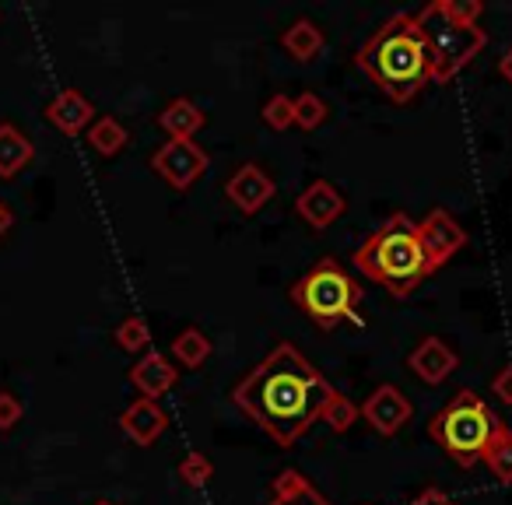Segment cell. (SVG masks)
Segmentation results:
<instances>
[{
	"instance_id": "6da1fadb",
	"label": "cell",
	"mask_w": 512,
	"mask_h": 505,
	"mask_svg": "<svg viewBox=\"0 0 512 505\" xmlns=\"http://www.w3.org/2000/svg\"><path fill=\"white\" fill-rule=\"evenodd\" d=\"M337 397L341 393L330 379L288 341L260 358L232 390V404L281 449H292L316 421H323Z\"/></svg>"
},
{
	"instance_id": "7a4b0ae2",
	"label": "cell",
	"mask_w": 512,
	"mask_h": 505,
	"mask_svg": "<svg viewBox=\"0 0 512 505\" xmlns=\"http://www.w3.org/2000/svg\"><path fill=\"white\" fill-rule=\"evenodd\" d=\"M355 64L362 74H369L386 99L397 106L411 102L421 88L432 81V64H428L425 39L418 32L414 15H393L383 22L355 53Z\"/></svg>"
},
{
	"instance_id": "3957f363",
	"label": "cell",
	"mask_w": 512,
	"mask_h": 505,
	"mask_svg": "<svg viewBox=\"0 0 512 505\" xmlns=\"http://www.w3.org/2000/svg\"><path fill=\"white\" fill-rule=\"evenodd\" d=\"M355 267L390 295L407 299L428 278L425 249L418 242V225L404 211L390 214L362 246L355 249Z\"/></svg>"
},
{
	"instance_id": "277c9868",
	"label": "cell",
	"mask_w": 512,
	"mask_h": 505,
	"mask_svg": "<svg viewBox=\"0 0 512 505\" xmlns=\"http://www.w3.org/2000/svg\"><path fill=\"white\" fill-rule=\"evenodd\" d=\"M288 295L320 330H334L341 323H362V316H358L362 285L330 257L313 264V271L302 274Z\"/></svg>"
},
{
	"instance_id": "5b68a950",
	"label": "cell",
	"mask_w": 512,
	"mask_h": 505,
	"mask_svg": "<svg viewBox=\"0 0 512 505\" xmlns=\"http://www.w3.org/2000/svg\"><path fill=\"white\" fill-rule=\"evenodd\" d=\"M414 18H418V32H421V39H425L428 64H432V85L453 81L456 74L474 57H481V50L488 46V32H484L481 25L456 22L442 0L425 4Z\"/></svg>"
},
{
	"instance_id": "8992f818",
	"label": "cell",
	"mask_w": 512,
	"mask_h": 505,
	"mask_svg": "<svg viewBox=\"0 0 512 505\" xmlns=\"http://www.w3.org/2000/svg\"><path fill=\"white\" fill-rule=\"evenodd\" d=\"M498 418L491 407L477 397L474 390H460L432 421H428V435L439 442V449L456 463V467H474L481 463L484 449L491 442Z\"/></svg>"
},
{
	"instance_id": "52a82bcc",
	"label": "cell",
	"mask_w": 512,
	"mask_h": 505,
	"mask_svg": "<svg viewBox=\"0 0 512 505\" xmlns=\"http://www.w3.org/2000/svg\"><path fill=\"white\" fill-rule=\"evenodd\" d=\"M414 225H418V242H421V249H425L428 271L432 274L439 271L442 264H449V260L467 246V228L449 211H442V207L428 211L425 218L414 221Z\"/></svg>"
},
{
	"instance_id": "ba28073f",
	"label": "cell",
	"mask_w": 512,
	"mask_h": 505,
	"mask_svg": "<svg viewBox=\"0 0 512 505\" xmlns=\"http://www.w3.org/2000/svg\"><path fill=\"white\" fill-rule=\"evenodd\" d=\"M211 158L197 141H165L162 148L151 155V169L172 186V190H190L200 176L207 172Z\"/></svg>"
},
{
	"instance_id": "9c48e42d",
	"label": "cell",
	"mask_w": 512,
	"mask_h": 505,
	"mask_svg": "<svg viewBox=\"0 0 512 505\" xmlns=\"http://www.w3.org/2000/svg\"><path fill=\"white\" fill-rule=\"evenodd\" d=\"M358 414H362V418L369 421V428H376L383 439H393V435L411 421L414 407H411V400L404 397L400 386L383 383L365 397V404L358 407Z\"/></svg>"
},
{
	"instance_id": "30bf717a",
	"label": "cell",
	"mask_w": 512,
	"mask_h": 505,
	"mask_svg": "<svg viewBox=\"0 0 512 505\" xmlns=\"http://www.w3.org/2000/svg\"><path fill=\"white\" fill-rule=\"evenodd\" d=\"M344 211H348V200H344L341 190H337L334 183H327V179L309 183L306 190L299 193V200H295V214H299L313 232H327Z\"/></svg>"
},
{
	"instance_id": "8fae6325",
	"label": "cell",
	"mask_w": 512,
	"mask_h": 505,
	"mask_svg": "<svg viewBox=\"0 0 512 505\" xmlns=\"http://www.w3.org/2000/svg\"><path fill=\"white\" fill-rule=\"evenodd\" d=\"M274 190H278V186H274V179L253 162L239 165V169H235L232 176H228V183H225V197L232 200L242 214L264 211V207L271 204Z\"/></svg>"
},
{
	"instance_id": "7c38bea8",
	"label": "cell",
	"mask_w": 512,
	"mask_h": 505,
	"mask_svg": "<svg viewBox=\"0 0 512 505\" xmlns=\"http://www.w3.org/2000/svg\"><path fill=\"white\" fill-rule=\"evenodd\" d=\"M116 425H120V432L127 435L130 442H137V446H155V442L162 439L165 428H169V414L162 411L158 400L137 397L134 404L123 407Z\"/></svg>"
},
{
	"instance_id": "4fadbf2b",
	"label": "cell",
	"mask_w": 512,
	"mask_h": 505,
	"mask_svg": "<svg viewBox=\"0 0 512 505\" xmlns=\"http://www.w3.org/2000/svg\"><path fill=\"white\" fill-rule=\"evenodd\" d=\"M456 365H460V358H456V351L449 348L442 337H425V341L407 355V369L428 386L446 383V379L453 376Z\"/></svg>"
},
{
	"instance_id": "5bb4252c",
	"label": "cell",
	"mask_w": 512,
	"mask_h": 505,
	"mask_svg": "<svg viewBox=\"0 0 512 505\" xmlns=\"http://www.w3.org/2000/svg\"><path fill=\"white\" fill-rule=\"evenodd\" d=\"M130 383H134V390L141 393V397L158 400L179 383V372L162 351H144L141 362L130 365Z\"/></svg>"
},
{
	"instance_id": "9a60e30c",
	"label": "cell",
	"mask_w": 512,
	"mask_h": 505,
	"mask_svg": "<svg viewBox=\"0 0 512 505\" xmlns=\"http://www.w3.org/2000/svg\"><path fill=\"white\" fill-rule=\"evenodd\" d=\"M46 120H50L60 134L74 137L95 123V106L78 92V88H64V92L46 106Z\"/></svg>"
},
{
	"instance_id": "2e32d148",
	"label": "cell",
	"mask_w": 512,
	"mask_h": 505,
	"mask_svg": "<svg viewBox=\"0 0 512 505\" xmlns=\"http://www.w3.org/2000/svg\"><path fill=\"white\" fill-rule=\"evenodd\" d=\"M267 505H330V498L309 481L302 470L285 467L271 484V502Z\"/></svg>"
},
{
	"instance_id": "e0dca14e",
	"label": "cell",
	"mask_w": 512,
	"mask_h": 505,
	"mask_svg": "<svg viewBox=\"0 0 512 505\" xmlns=\"http://www.w3.org/2000/svg\"><path fill=\"white\" fill-rule=\"evenodd\" d=\"M207 116L200 113L197 102L190 99H172L169 106L158 113V127L169 134V141H193L204 130Z\"/></svg>"
},
{
	"instance_id": "ac0fdd59",
	"label": "cell",
	"mask_w": 512,
	"mask_h": 505,
	"mask_svg": "<svg viewBox=\"0 0 512 505\" xmlns=\"http://www.w3.org/2000/svg\"><path fill=\"white\" fill-rule=\"evenodd\" d=\"M32 158H36V148L29 137L15 123H0V179H15Z\"/></svg>"
},
{
	"instance_id": "d6986e66",
	"label": "cell",
	"mask_w": 512,
	"mask_h": 505,
	"mask_svg": "<svg viewBox=\"0 0 512 505\" xmlns=\"http://www.w3.org/2000/svg\"><path fill=\"white\" fill-rule=\"evenodd\" d=\"M281 46H285V53L292 60L309 64V60H316L323 53V29L316 22H309V18H295L285 36H281Z\"/></svg>"
},
{
	"instance_id": "ffe728a7",
	"label": "cell",
	"mask_w": 512,
	"mask_h": 505,
	"mask_svg": "<svg viewBox=\"0 0 512 505\" xmlns=\"http://www.w3.org/2000/svg\"><path fill=\"white\" fill-rule=\"evenodd\" d=\"M481 460L488 463V470L495 474L498 484H512V428L509 425H502V421H498Z\"/></svg>"
},
{
	"instance_id": "44dd1931",
	"label": "cell",
	"mask_w": 512,
	"mask_h": 505,
	"mask_svg": "<svg viewBox=\"0 0 512 505\" xmlns=\"http://www.w3.org/2000/svg\"><path fill=\"white\" fill-rule=\"evenodd\" d=\"M88 144H92L102 158H113L130 144V134L116 116H95V123L88 127Z\"/></svg>"
},
{
	"instance_id": "7402d4cb",
	"label": "cell",
	"mask_w": 512,
	"mask_h": 505,
	"mask_svg": "<svg viewBox=\"0 0 512 505\" xmlns=\"http://www.w3.org/2000/svg\"><path fill=\"white\" fill-rule=\"evenodd\" d=\"M172 358L186 369H200V365L211 358V337L200 327H186L183 334L172 341Z\"/></svg>"
},
{
	"instance_id": "603a6c76",
	"label": "cell",
	"mask_w": 512,
	"mask_h": 505,
	"mask_svg": "<svg viewBox=\"0 0 512 505\" xmlns=\"http://www.w3.org/2000/svg\"><path fill=\"white\" fill-rule=\"evenodd\" d=\"M113 341L120 344L123 351L137 355V351H144L151 344V330H148V323H144L141 316H127V320L113 330Z\"/></svg>"
},
{
	"instance_id": "cb8c5ba5",
	"label": "cell",
	"mask_w": 512,
	"mask_h": 505,
	"mask_svg": "<svg viewBox=\"0 0 512 505\" xmlns=\"http://www.w3.org/2000/svg\"><path fill=\"white\" fill-rule=\"evenodd\" d=\"M327 116H330V109H327V102H323L320 95L302 92L299 99H295V127L316 130V127H323V123H327Z\"/></svg>"
},
{
	"instance_id": "d4e9b609",
	"label": "cell",
	"mask_w": 512,
	"mask_h": 505,
	"mask_svg": "<svg viewBox=\"0 0 512 505\" xmlns=\"http://www.w3.org/2000/svg\"><path fill=\"white\" fill-rule=\"evenodd\" d=\"M176 477L183 484H190V488H204V484L214 477V463L207 460L204 453H186L176 467Z\"/></svg>"
},
{
	"instance_id": "484cf974",
	"label": "cell",
	"mask_w": 512,
	"mask_h": 505,
	"mask_svg": "<svg viewBox=\"0 0 512 505\" xmlns=\"http://www.w3.org/2000/svg\"><path fill=\"white\" fill-rule=\"evenodd\" d=\"M264 123L271 130H288L295 127V99L285 92L271 95V99L264 102Z\"/></svg>"
},
{
	"instance_id": "4316f807",
	"label": "cell",
	"mask_w": 512,
	"mask_h": 505,
	"mask_svg": "<svg viewBox=\"0 0 512 505\" xmlns=\"http://www.w3.org/2000/svg\"><path fill=\"white\" fill-rule=\"evenodd\" d=\"M22 400L15 397V393H0V432H11V428L18 425V421H22Z\"/></svg>"
},
{
	"instance_id": "83f0119b",
	"label": "cell",
	"mask_w": 512,
	"mask_h": 505,
	"mask_svg": "<svg viewBox=\"0 0 512 505\" xmlns=\"http://www.w3.org/2000/svg\"><path fill=\"white\" fill-rule=\"evenodd\" d=\"M442 4H446V11L456 22H467V25H477V18L484 15L481 0H442Z\"/></svg>"
},
{
	"instance_id": "f1b7e54d",
	"label": "cell",
	"mask_w": 512,
	"mask_h": 505,
	"mask_svg": "<svg viewBox=\"0 0 512 505\" xmlns=\"http://www.w3.org/2000/svg\"><path fill=\"white\" fill-rule=\"evenodd\" d=\"M491 393H495L502 404H512V365H505L502 372H495V379H491Z\"/></svg>"
},
{
	"instance_id": "f546056e",
	"label": "cell",
	"mask_w": 512,
	"mask_h": 505,
	"mask_svg": "<svg viewBox=\"0 0 512 505\" xmlns=\"http://www.w3.org/2000/svg\"><path fill=\"white\" fill-rule=\"evenodd\" d=\"M411 505H456V502L442 488H425V491H418V495L411 498Z\"/></svg>"
},
{
	"instance_id": "4dcf8cb0",
	"label": "cell",
	"mask_w": 512,
	"mask_h": 505,
	"mask_svg": "<svg viewBox=\"0 0 512 505\" xmlns=\"http://www.w3.org/2000/svg\"><path fill=\"white\" fill-rule=\"evenodd\" d=\"M498 74H502V78H505V81H509V85H512V46H509V50L502 53V60H498Z\"/></svg>"
},
{
	"instance_id": "1f68e13d",
	"label": "cell",
	"mask_w": 512,
	"mask_h": 505,
	"mask_svg": "<svg viewBox=\"0 0 512 505\" xmlns=\"http://www.w3.org/2000/svg\"><path fill=\"white\" fill-rule=\"evenodd\" d=\"M11 221H15V218H11V211H8V207H4V204H0V235L8 232V228H11Z\"/></svg>"
},
{
	"instance_id": "d6a6232c",
	"label": "cell",
	"mask_w": 512,
	"mask_h": 505,
	"mask_svg": "<svg viewBox=\"0 0 512 505\" xmlns=\"http://www.w3.org/2000/svg\"><path fill=\"white\" fill-rule=\"evenodd\" d=\"M95 505H113V502H106V498H102V502H95Z\"/></svg>"
}]
</instances>
